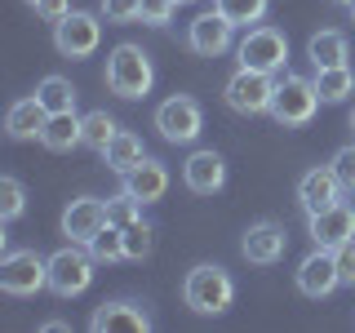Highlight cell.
<instances>
[{"label": "cell", "instance_id": "11", "mask_svg": "<svg viewBox=\"0 0 355 333\" xmlns=\"http://www.w3.org/2000/svg\"><path fill=\"white\" fill-rule=\"evenodd\" d=\"M187 44L200 53V58H222V53L236 44V22H227L214 9V14H200L191 27H187Z\"/></svg>", "mask_w": 355, "mask_h": 333}, {"label": "cell", "instance_id": "17", "mask_svg": "<svg viewBox=\"0 0 355 333\" xmlns=\"http://www.w3.org/2000/svg\"><path fill=\"white\" fill-rule=\"evenodd\" d=\"M89 325H94L98 333H116V329H125V333H147V329H151V316H147L138 302L120 298V302H103V307H98Z\"/></svg>", "mask_w": 355, "mask_h": 333}, {"label": "cell", "instance_id": "40", "mask_svg": "<svg viewBox=\"0 0 355 333\" xmlns=\"http://www.w3.org/2000/svg\"><path fill=\"white\" fill-rule=\"evenodd\" d=\"M351 22H355V5H351Z\"/></svg>", "mask_w": 355, "mask_h": 333}, {"label": "cell", "instance_id": "10", "mask_svg": "<svg viewBox=\"0 0 355 333\" xmlns=\"http://www.w3.org/2000/svg\"><path fill=\"white\" fill-rule=\"evenodd\" d=\"M338 284H342V275H338V253H333V249H320V244H315V249H311L306 258L297 262V289H302L306 298H315V302H320V298H329Z\"/></svg>", "mask_w": 355, "mask_h": 333}, {"label": "cell", "instance_id": "21", "mask_svg": "<svg viewBox=\"0 0 355 333\" xmlns=\"http://www.w3.org/2000/svg\"><path fill=\"white\" fill-rule=\"evenodd\" d=\"M315 94L320 103H347L355 94V71L351 67H315Z\"/></svg>", "mask_w": 355, "mask_h": 333}, {"label": "cell", "instance_id": "4", "mask_svg": "<svg viewBox=\"0 0 355 333\" xmlns=\"http://www.w3.org/2000/svg\"><path fill=\"white\" fill-rule=\"evenodd\" d=\"M94 253H89V244L80 249V244H67V249H58L49 258V293H58V298H76V293H85L89 284H94Z\"/></svg>", "mask_w": 355, "mask_h": 333}, {"label": "cell", "instance_id": "38", "mask_svg": "<svg viewBox=\"0 0 355 333\" xmlns=\"http://www.w3.org/2000/svg\"><path fill=\"white\" fill-rule=\"evenodd\" d=\"M351 129H355V107H351Z\"/></svg>", "mask_w": 355, "mask_h": 333}, {"label": "cell", "instance_id": "32", "mask_svg": "<svg viewBox=\"0 0 355 333\" xmlns=\"http://www.w3.org/2000/svg\"><path fill=\"white\" fill-rule=\"evenodd\" d=\"M103 18L107 22H138L142 0H103Z\"/></svg>", "mask_w": 355, "mask_h": 333}, {"label": "cell", "instance_id": "23", "mask_svg": "<svg viewBox=\"0 0 355 333\" xmlns=\"http://www.w3.org/2000/svg\"><path fill=\"white\" fill-rule=\"evenodd\" d=\"M306 53L315 67H347V36L342 31H315Z\"/></svg>", "mask_w": 355, "mask_h": 333}, {"label": "cell", "instance_id": "5", "mask_svg": "<svg viewBox=\"0 0 355 333\" xmlns=\"http://www.w3.org/2000/svg\"><path fill=\"white\" fill-rule=\"evenodd\" d=\"M0 289L9 298H31L40 289H49V258H40L36 249H14L0 262Z\"/></svg>", "mask_w": 355, "mask_h": 333}, {"label": "cell", "instance_id": "18", "mask_svg": "<svg viewBox=\"0 0 355 333\" xmlns=\"http://www.w3.org/2000/svg\"><path fill=\"white\" fill-rule=\"evenodd\" d=\"M125 191L133 200H142V205H155V200H164V191H169V169L147 155V160H138L125 173Z\"/></svg>", "mask_w": 355, "mask_h": 333}, {"label": "cell", "instance_id": "26", "mask_svg": "<svg viewBox=\"0 0 355 333\" xmlns=\"http://www.w3.org/2000/svg\"><path fill=\"white\" fill-rule=\"evenodd\" d=\"M214 9L236 27H249V22L266 18V0H214Z\"/></svg>", "mask_w": 355, "mask_h": 333}, {"label": "cell", "instance_id": "13", "mask_svg": "<svg viewBox=\"0 0 355 333\" xmlns=\"http://www.w3.org/2000/svg\"><path fill=\"white\" fill-rule=\"evenodd\" d=\"M182 182L191 187L196 196H214L227 187V160L214 151V147H200L187 155V164H182Z\"/></svg>", "mask_w": 355, "mask_h": 333}, {"label": "cell", "instance_id": "34", "mask_svg": "<svg viewBox=\"0 0 355 333\" xmlns=\"http://www.w3.org/2000/svg\"><path fill=\"white\" fill-rule=\"evenodd\" d=\"M338 275H342V284H355V240H347V244H338Z\"/></svg>", "mask_w": 355, "mask_h": 333}, {"label": "cell", "instance_id": "6", "mask_svg": "<svg viewBox=\"0 0 355 333\" xmlns=\"http://www.w3.org/2000/svg\"><path fill=\"white\" fill-rule=\"evenodd\" d=\"M222 98H227V107L240 111V116H262V111H271V103H275V76L240 67L227 80V89H222Z\"/></svg>", "mask_w": 355, "mask_h": 333}, {"label": "cell", "instance_id": "16", "mask_svg": "<svg viewBox=\"0 0 355 333\" xmlns=\"http://www.w3.org/2000/svg\"><path fill=\"white\" fill-rule=\"evenodd\" d=\"M297 200H302L306 214H320V209L338 205V200H342V182H338V173H333V164H320V169L302 173V182H297Z\"/></svg>", "mask_w": 355, "mask_h": 333}, {"label": "cell", "instance_id": "14", "mask_svg": "<svg viewBox=\"0 0 355 333\" xmlns=\"http://www.w3.org/2000/svg\"><path fill=\"white\" fill-rule=\"evenodd\" d=\"M311 218V240L320 244V249H338V244L355 240V209L351 205H329L320 209V214H306Z\"/></svg>", "mask_w": 355, "mask_h": 333}, {"label": "cell", "instance_id": "15", "mask_svg": "<svg viewBox=\"0 0 355 333\" xmlns=\"http://www.w3.org/2000/svg\"><path fill=\"white\" fill-rule=\"evenodd\" d=\"M240 249H244V258L253 266H275L284 258V249H288V236H284L280 222H253V227L244 231Z\"/></svg>", "mask_w": 355, "mask_h": 333}, {"label": "cell", "instance_id": "33", "mask_svg": "<svg viewBox=\"0 0 355 333\" xmlns=\"http://www.w3.org/2000/svg\"><path fill=\"white\" fill-rule=\"evenodd\" d=\"M182 0H142V22H151V27H164Z\"/></svg>", "mask_w": 355, "mask_h": 333}, {"label": "cell", "instance_id": "36", "mask_svg": "<svg viewBox=\"0 0 355 333\" xmlns=\"http://www.w3.org/2000/svg\"><path fill=\"white\" fill-rule=\"evenodd\" d=\"M44 333H67V320H44Z\"/></svg>", "mask_w": 355, "mask_h": 333}, {"label": "cell", "instance_id": "35", "mask_svg": "<svg viewBox=\"0 0 355 333\" xmlns=\"http://www.w3.org/2000/svg\"><path fill=\"white\" fill-rule=\"evenodd\" d=\"M36 14H40L44 22H62L67 14H71V0H40Z\"/></svg>", "mask_w": 355, "mask_h": 333}, {"label": "cell", "instance_id": "30", "mask_svg": "<svg viewBox=\"0 0 355 333\" xmlns=\"http://www.w3.org/2000/svg\"><path fill=\"white\" fill-rule=\"evenodd\" d=\"M151 244H155V231H151V222H133V227H125V258L133 262H142L151 253Z\"/></svg>", "mask_w": 355, "mask_h": 333}, {"label": "cell", "instance_id": "27", "mask_svg": "<svg viewBox=\"0 0 355 333\" xmlns=\"http://www.w3.org/2000/svg\"><path fill=\"white\" fill-rule=\"evenodd\" d=\"M89 253H94L98 262H116V258H125V227H107L98 231L94 240H89Z\"/></svg>", "mask_w": 355, "mask_h": 333}, {"label": "cell", "instance_id": "19", "mask_svg": "<svg viewBox=\"0 0 355 333\" xmlns=\"http://www.w3.org/2000/svg\"><path fill=\"white\" fill-rule=\"evenodd\" d=\"M40 142L49 151H71V147H85V133H80V116L76 111H53L40 129Z\"/></svg>", "mask_w": 355, "mask_h": 333}, {"label": "cell", "instance_id": "37", "mask_svg": "<svg viewBox=\"0 0 355 333\" xmlns=\"http://www.w3.org/2000/svg\"><path fill=\"white\" fill-rule=\"evenodd\" d=\"M333 5H355V0H333Z\"/></svg>", "mask_w": 355, "mask_h": 333}, {"label": "cell", "instance_id": "29", "mask_svg": "<svg viewBox=\"0 0 355 333\" xmlns=\"http://www.w3.org/2000/svg\"><path fill=\"white\" fill-rule=\"evenodd\" d=\"M138 218H142V200H133L129 191H120V196L107 200V222H111V227H133Z\"/></svg>", "mask_w": 355, "mask_h": 333}, {"label": "cell", "instance_id": "28", "mask_svg": "<svg viewBox=\"0 0 355 333\" xmlns=\"http://www.w3.org/2000/svg\"><path fill=\"white\" fill-rule=\"evenodd\" d=\"M22 209H27V187L18 178H0V218L14 222L22 218Z\"/></svg>", "mask_w": 355, "mask_h": 333}, {"label": "cell", "instance_id": "41", "mask_svg": "<svg viewBox=\"0 0 355 333\" xmlns=\"http://www.w3.org/2000/svg\"><path fill=\"white\" fill-rule=\"evenodd\" d=\"M182 5H191V0H182Z\"/></svg>", "mask_w": 355, "mask_h": 333}, {"label": "cell", "instance_id": "7", "mask_svg": "<svg viewBox=\"0 0 355 333\" xmlns=\"http://www.w3.org/2000/svg\"><path fill=\"white\" fill-rule=\"evenodd\" d=\"M236 53H240V67H253V71H271L275 76V71H284V62H288V40H284V31L258 22V27H249L240 36Z\"/></svg>", "mask_w": 355, "mask_h": 333}, {"label": "cell", "instance_id": "20", "mask_svg": "<svg viewBox=\"0 0 355 333\" xmlns=\"http://www.w3.org/2000/svg\"><path fill=\"white\" fill-rule=\"evenodd\" d=\"M44 120H49V111L40 107L36 94L18 98V103L9 107V116H5V133H9V138H36V133L44 129Z\"/></svg>", "mask_w": 355, "mask_h": 333}, {"label": "cell", "instance_id": "2", "mask_svg": "<svg viewBox=\"0 0 355 333\" xmlns=\"http://www.w3.org/2000/svg\"><path fill=\"white\" fill-rule=\"evenodd\" d=\"M182 298H187V307H191V311H200V316H218V311L231 307L236 284H231V275L222 271V266L200 262V266H191V271H187Z\"/></svg>", "mask_w": 355, "mask_h": 333}, {"label": "cell", "instance_id": "22", "mask_svg": "<svg viewBox=\"0 0 355 333\" xmlns=\"http://www.w3.org/2000/svg\"><path fill=\"white\" fill-rule=\"evenodd\" d=\"M103 160H107V169H116L120 178H125L138 160H147V151H142V138H138V133H129V129H120L116 138H111V147L103 151Z\"/></svg>", "mask_w": 355, "mask_h": 333}, {"label": "cell", "instance_id": "8", "mask_svg": "<svg viewBox=\"0 0 355 333\" xmlns=\"http://www.w3.org/2000/svg\"><path fill=\"white\" fill-rule=\"evenodd\" d=\"M155 129L164 133V142H196L200 129H205V111H200L196 98L173 94L155 107Z\"/></svg>", "mask_w": 355, "mask_h": 333}, {"label": "cell", "instance_id": "24", "mask_svg": "<svg viewBox=\"0 0 355 333\" xmlns=\"http://www.w3.org/2000/svg\"><path fill=\"white\" fill-rule=\"evenodd\" d=\"M36 98H40V107L49 111H76V89L67 76H44V80L36 85Z\"/></svg>", "mask_w": 355, "mask_h": 333}, {"label": "cell", "instance_id": "39", "mask_svg": "<svg viewBox=\"0 0 355 333\" xmlns=\"http://www.w3.org/2000/svg\"><path fill=\"white\" fill-rule=\"evenodd\" d=\"M27 5H31V9H36V5H40V0H27Z\"/></svg>", "mask_w": 355, "mask_h": 333}, {"label": "cell", "instance_id": "3", "mask_svg": "<svg viewBox=\"0 0 355 333\" xmlns=\"http://www.w3.org/2000/svg\"><path fill=\"white\" fill-rule=\"evenodd\" d=\"M315 107H320L315 80H306V76H293V71H284L280 80H275V103H271V116L280 120L284 129L311 125V116H315Z\"/></svg>", "mask_w": 355, "mask_h": 333}, {"label": "cell", "instance_id": "12", "mask_svg": "<svg viewBox=\"0 0 355 333\" xmlns=\"http://www.w3.org/2000/svg\"><path fill=\"white\" fill-rule=\"evenodd\" d=\"M107 227V200H94V196H80L62 209V236L76 240V244H89L98 231Z\"/></svg>", "mask_w": 355, "mask_h": 333}, {"label": "cell", "instance_id": "1", "mask_svg": "<svg viewBox=\"0 0 355 333\" xmlns=\"http://www.w3.org/2000/svg\"><path fill=\"white\" fill-rule=\"evenodd\" d=\"M155 85V67H151V53L142 44H116L107 53V89L116 98H147Z\"/></svg>", "mask_w": 355, "mask_h": 333}, {"label": "cell", "instance_id": "25", "mask_svg": "<svg viewBox=\"0 0 355 333\" xmlns=\"http://www.w3.org/2000/svg\"><path fill=\"white\" fill-rule=\"evenodd\" d=\"M80 133H85V147H94L98 155H103L111 147V138L120 133V125L107 116V111H89V116H80Z\"/></svg>", "mask_w": 355, "mask_h": 333}, {"label": "cell", "instance_id": "31", "mask_svg": "<svg viewBox=\"0 0 355 333\" xmlns=\"http://www.w3.org/2000/svg\"><path fill=\"white\" fill-rule=\"evenodd\" d=\"M333 173H338V182H342V191H355V142L351 147H342V151H333Z\"/></svg>", "mask_w": 355, "mask_h": 333}, {"label": "cell", "instance_id": "9", "mask_svg": "<svg viewBox=\"0 0 355 333\" xmlns=\"http://www.w3.org/2000/svg\"><path fill=\"white\" fill-rule=\"evenodd\" d=\"M103 40V22L98 14H85V9H71L62 22H53V49L62 58H89Z\"/></svg>", "mask_w": 355, "mask_h": 333}]
</instances>
